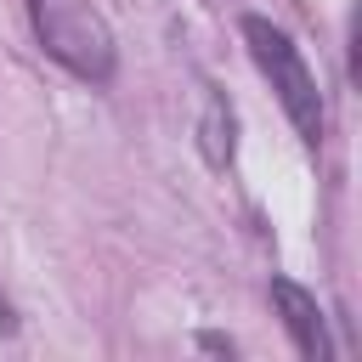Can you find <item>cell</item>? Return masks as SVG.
Listing matches in <instances>:
<instances>
[{
	"label": "cell",
	"mask_w": 362,
	"mask_h": 362,
	"mask_svg": "<svg viewBox=\"0 0 362 362\" xmlns=\"http://www.w3.org/2000/svg\"><path fill=\"white\" fill-rule=\"evenodd\" d=\"M28 23H34V40L45 45V57L62 62L74 79L107 85L119 74V40L90 0H28Z\"/></svg>",
	"instance_id": "cell-1"
},
{
	"label": "cell",
	"mask_w": 362,
	"mask_h": 362,
	"mask_svg": "<svg viewBox=\"0 0 362 362\" xmlns=\"http://www.w3.org/2000/svg\"><path fill=\"white\" fill-rule=\"evenodd\" d=\"M238 28H243V45H249L255 68H260L266 85L277 90V102H283L294 136H300L305 147H317V141H322V90H317V74L305 68L300 45H294L272 17H255V11H249Z\"/></svg>",
	"instance_id": "cell-2"
},
{
	"label": "cell",
	"mask_w": 362,
	"mask_h": 362,
	"mask_svg": "<svg viewBox=\"0 0 362 362\" xmlns=\"http://www.w3.org/2000/svg\"><path fill=\"white\" fill-rule=\"evenodd\" d=\"M272 305H277V317H283V328H288V339H294L300 356H311V362H328V356H334L317 294H305V288L288 283V277H272Z\"/></svg>",
	"instance_id": "cell-3"
},
{
	"label": "cell",
	"mask_w": 362,
	"mask_h": 362,
	"mask_svg": "<svg viewBox=\"0 0 362 362\" xmlns=\"http://www.w3.org/2000/svg\"><path fill=\"white\" fill-rule=\"evenodd\" d=\"M209 96H204V124H198V147H204V158L215 164V170H226L232 164V153H238V113H232V102L215 90V85H204Z\"/></svg>",
	"instance_id": "cell-4"
}]
</instances>
